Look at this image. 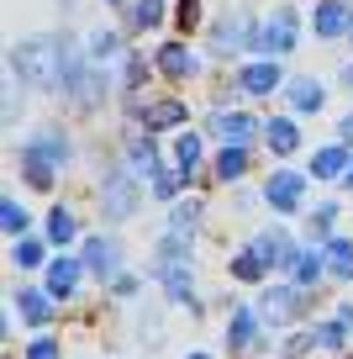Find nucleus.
I'll return each mask as SVG.
<instances>
[{"instance_id": "nucleus-1", "label": "nucleus", "mask_w": 353, "mask_h": 359, "mask_svg": "<svg viewBox=\"0 0 353 359\" xmlns=\"http://www.w3.org/2000/svg\"><path fill=\"white\" fill-rule=\"evenodd\" d=\"M11 64L22 69L27 79H37V85H69L64 79L69 74V53H64V43H53V37H32Z\"/></svg>"}, {"instance_id": "nucleus-2", "label": "nucleus", "mask_w": 353, "mask_h": 359, "mask_svg": "<svg viewBox=\"0 0 353 359\" xmlns=\"http://www.w3.org/2000/svg\"><path fill=\"white\" fill-rule=\"evenodd\" d=\"M64 158H69V143H64L58 133H48V137H37V143L22 148L27 180H32L37 191H48V185H53V164H64Z\"/></svg>"}, {"instance_id": "nucleus-9", "label": "nucleus", "mask_w": 353, "mask_h": 359, "mask_svg": "<svg viewBox=\"0 0 353 359\" xmlns=\"http://www.w3.org/2000/svg\"><path fill=\"white\" fill-rule=\"evenodd\" d=\"M158 69H164L169 79H185L190 69H195V58H190V48H179V43H164V48H158Z\"/></svg>"}, {"instance_id": "nucleus-24", "label": "nucleus", "mask_w": 353, "mask_h": 359, "mask_svg": "<svg viewBox=\"0 0 353 359\" xmlns=\"http://www.w3.org/2000/svg\"><path fill=\"white\" fill-rule=\"evenodd\" d=\"M132 22L137 27H158V22H164V0H137V6H132Z\"/></svg>"}, {"instance_id": "nucleus-32", "label": "nucleus", "mask_w": 353, "mask_h": 359, "mask_svg": "<svg viewBox=\"0 0 353 359\" xmlns=\"http://www.w3.org/2000/svg\"><path fill=\"white\" fill-rule=\"evenodd\" d=\"M195 22H200V0H179V27L190 32Z\"/></svg>"}, {"instance_id": "nucleus-20", "label": "nucleus", "mask_w": 353, "mask_h": 359, "mask_svg": "<svg viewBox=\"0 0 353 359\" xmlns=\"http://www.w3.org/2000/svg\"><path fill=\"white\" fill-rule=\"evenodd\" d=\"M296 143H300L296 122H269V148H275V154H290Z\"/></svg>"}, {"instance_id": "nucleus-16", "label": "nucleus", "mask_w": 353, "mask_h": 359, "mask_svg": "<svg viewBox=\"0 0 353 359\" xmlns=\"http://www.w3.org/2000/svg\"><path fill=\"white\" fill-rule=\"evenodd\" d=\"M327 264H332V275L353 280V243H348V238H332V243H327Z\"/></svg>"}, {"instance_id": "nucleus-26", "label": "nucleus", "mask_w": 353, "mask_h": 359, "mask_svg": "<svg viewBox=\"0 0 353 359\" xmlns=\"http://www.w3.org/2000/svg\"><path fill=\"white\" fill-rule=\"evenodd\" d=\"M48 238H53V243H69V238H74V217H69L64 206L48 217Z\"/></svg>"}, {"instance_id": "nucleus-22", "label": "nucleus", "mask_w": 353, "mask_h": 359, "mask_svg": "<svg viewBox=\"0 0 353 359\" xmlns=\"http://www.w3.org/2000/svg\"><path fill=\"white\" fill-rule=\"evenodd\" d=\"M174 154H179V169H185V180H190V169L200 164V137H195V133H185V137L174 143Z\"/></svg>"}, {"instance_id": "nucleus-33", "label": "nucleus", "mask_w": 353, "mask_h": 359, "mask_svg": "<svg viewBox=\"0 0 353 359\" xmlns=\"http://www.w3.org/2000/svg\"><path fill=\"white\" fill-rule=\"evenodd\" d=\"M90 53H95V58H111V53H116V32H100L95 43H90Z\"/></svg>"}, {"instance_id": "nucleus-10", "label": "nucleus", "mask_w": 353, "mask_h": 359, "mask_svg": "<svg viewBox=\"0 0 353 359\" xmlns=\"http://www.w3.org/2000/svg\"><path fill=\"white\" fill-rule=\"evenodd\" d=\"M269 201H275L279 212H296V201H300V175H275V180H269Z\"/></svg>"}, {"instance_id": "nucleus-35", "label": "nucleus", "mask_w": 353, "mask_h": 359, "mask_svg": "<svg viewBox=\"0 0 353 359\" xmlns=\"http://www.w3.org/2000/svg\"><path fill=\"white\" fill-rule=\"evenodd\" d=\"M153 191L158 196H174V175H153Z\"/></svg>"}, {"instance_id": "nucleus-3", "label": "nucleus", "mask_w": 353, "mask_h": 359, "mask_svg": "<svg viewBox=\"0 0 353 359\" xmlns=\"http://www.w3.org/2000/svg\"><path fill=\"white\" fill-rule=\"evenodd\" d=\"M132 206H137V191H132V180L111 169V175H106V212L116 217V222H122V217H132Z\"/></svg>"}, {"instance_id": "nucleus-8", "label": "nucleus", "mask_w": 353, "mask_h": 359, "mask_svg": "<svg viewBox=\"0 0 353 359\" xmlns=\"http://www.w3.org/2000/svg\"><path fill=\"white\" fill-rule=\"evenodd\" d=\"M290 43H296V37H290V11H279L275 22L258 32V48H264V53H285Z\"/></svg>"}, {"instance_id": "nucleus-23", "label": "nucleus", "mask_w": 353, "mask_h": 359, "mask_svg": "<svg viewBox=\"0 0 353 359\" xmlns=\"http://www.w3.org/2000/svg\"><path fill=\"white\" fill-rule=\"evenodd\" d=\"M237 43H248V16H232V22L221 27V37H216L221 53H227V48H237Z\"/></svg>"}, {"instance_id": "nucleus-7", "label": "nucleus", "mask_w": 353, "mask_h": 359, "mask_svg": "<svg viewBox=\"0 0 353 359\" xmlns=\"http://www.w3.org/2000/svg\"><path fill=\"white\" fill-rule=\"evenodd\" d=\"M74 285H79V264L74 259H53V264H48V291L53 296H74Z\"/></svg>"}, {"instance_id": "nucleus-21", "label": "nucleus", "mask_w": 353, "mask_h": 359, "mask_svg": "<svg viewBox=\"0 0 353 359\" xmlns=\"http://www.w3.org/2000/svg\"><path fill=\"white\" fill-rule=\"evenodd\" d=\"M132 169H137V175H158V154H153V143L132 137Z\"/></svg>"}, {"instance_id": "nucleus-18", "label": "nucleus", "mask_w": 353, "mask_h": 359, "mask_svg": "<svg viewBox=\"0 0 353 359\" xmlns=\"http://www.w3.org/2000/svg\"><path fill=\"white\" fill-rule=\"evenodd\" d=\"M243 169H248V154H243L237 143H227V154L216 158V180H237Z\"/></svg>"}, {"instance_id": "nucleus-36", "label": "nucleus", "mask_w": 353, "mask_h": 359, "mask_svg": "<svg viewBox=\"0 0 353 359\" xmlns=\"http://www.w3.org/2000/svg\"><path fill=\"white\" fill-rule=\"evenodd\" d=\"M342 137H348V143H353V116H342Z\"/></svg>"}, {"instance_id": "nucleus-29", "label": "nucleus", "mask_w": 353, "mask_h": 359, "mask_svg": "<svg viewBox=\"0 0 353 359\" xmlns=\"http://www.w3.org/2000/svg\"><path fill=\"white\" fill-rule=\"evenodd\" d=\"M195 222H200V201H179L174 206V233H190Z\"/></svg>"}, {"instance_id": "nucleus-5", "label": "nucleus", "mask_w": 353, "mask_h": 359, "mask_svg": "<svg viewBox=\"0 0 353 359\" xmlns=\"http://www.w3.org/2000/svg\"><path fill=\"white\" fill-rule=\"evenodd\" d=\"M85 264L95 269V275H116L122 254H116V243H111V238H90V243H85Z\"/></svg>"}, {"instance_id": "nucleus-30", "label": "nucleus", "mask_w": 353, "mask_h": 359, "mask_svg": "<svg viewBox=\"0 0 353 359\" xmlns=\"http://www.w3.org/2000/svg\"><path fill=\"white\" fill-rule=\"evenodd\" d=\"M317 333H321V344H327V348H342V344H348V323H342V317H338V323H321Z\"/></svg>"}, {"instance_id": "nucleus-4", "label": "nucleus", "mask_w": 353, "mask_h": 359, "mask_svg": "<svg viewBox=\"0 0 353 359\" xmlns=\"http://www.w3.org/2000/svg\"><path fill=\"white\" fill-rule=\"evenodd\" d=\"M211 133H216V137H227V143H237V148H243L248 137H254V116H243V111H221L216 122H211Z\"/></svg>"}, {"instance_id": "nucleus-13", "label": "nucleus", "mask_w": 353, "mask_h": 359, "mask_svg": "<svg viewBox=\"0 0 353 359\" xmlns=\"http://www.w3.org/2000/svg\"><path fill=\"white\" fill-rule=\"evenodd\" d=\"M275 85H279L275 64H248L243 69V90H248V95H264V90H275Z\"/></svg>"}, {"instance_id": "nucleus-17", "label": "nucleus", "mask_w": 353, "mask_h": 359, "mask_svg": "<svg viewBox=\"0 0 353 359\" xmlns=\"http://www.w3.org/2000/svg\"><path fill=\"white\" fill-rule=\"evenodd\" d=\"M264 269H269V259L258 254V248H248V254L232 259V275H237V280H264Z\"/></svg>"}, {"instance_id": "nucleus-14", "label": "nucleus", "mask_w": 353, "mask_h": 359, "mask_svg": "<svg viewBox=\"0 0 353 359\" xmlns=\"http://www.w3.org/2000/svg\"><path fill=\"white\" fill-rule=\"evenodd\" d=\"M179 122H185V106H179V101L148 106V127H153V133H169V127H179Z\"/></svg>"}, {"instance_id": "nucleus-6", "label": "nucleus", "mask_w": 353, "mask_h": 359, "mask_svg": "<svg viewBox=\"0 0 353 359\" xmlns=\"http://www.w3.org/2000/svg\"><path fill=\"white\" fill-rule=\"evenodd\" d=\"M348 27H353V11L342 6V0H327V6L317 11V32L321 37H338V32H348Z\"/></svg>"}, {"instance_id": "nucleus-34", "label": "nucleus", "mask_w": 353, "mask_h": 359, "mask_svg": "<svg viewBox=\"0 0 353 359\" xmlns=\"http://www.w3.org/2000/svg\"><path fill=\"white\" fill-rule=\"evenodd\" d=\"M27 359H58V344H53V338H37V344H32V354H27Z\"/></svg>"}, {"instance_id": "nucleus-11", "label": "nucleus", "mask_w": 353, "mask_h": 359, "mask_svg": "<svg viewBox=\"0 0 353 359\" xmlns=\"http://www.w3.org/2000/svg\"><path fill=\"white\" fill-rule=\"evenodd\" d=\"M300 306H306V291H296V285L264 296V317H290V312H300Z\"/></svg>"}, {"instance_id": "nucleus-31", "label": "nucleus", "mask_w": 353, "mask_h": 359, "mask_svg": "<svg viewBox=\"0 0 353 359\" xmlns=\"http://www.w3.org/2000/svg\"><path fill=\"white\" fill-rule=\"evenodd\" d=\"M0 222H6V233H22L27 227V212L16 201H0Z\"/></svg>"}, {"instance_id": "nucleus-37", "label": "nucleus", "mask_w": 353, "mask_h": 359, "mask_svg": "<svg viewBox=\"0 0 353 359\" xmlns=\"http://www.w3.org/2000/svg\"><path fill=\"white\" fill-rule=\"evenodd\" d=\"M342 180H348V185H353V169H348V175H342Z\"/></svg>"}, {"instance_id": "nucleus-12", "label": "nucleus", "mask_w": 353, "mask_h": 359, "mask_svg": "<svg viewBox=\"0 0 353 359\" xmlns=\"http://www.w3.org/2000/svg\"><path fill=\"white\" fill-rule=\"evenodd\" d=\"M227 344H232V348H254V344H258V323H254V312H232Z\"/></svg>"}, {"instance_id": "nucleus-27", "label": "nucleus", "mask_w": 353, "mask_h": 359, "mask_svg": "<svg viewBox=\"0 0 353 359\" xmlns=\"http://www.w3.org/2000/svg\"><path fill=\"white\" fill-rule=\"evenodd\" d=\"M290 269H296L300 285H311V280L321 275V259H317V254H296V259H290Z\"/></svg>"}, {"instance_id": "nucleus-15", "label": "nucleus", "mask_w": 353, "mask_h": 359, "mask_svg": "<svg viewBox=\"0 0 353 359\" xmlns=\"http://www.w3.org/2000/svg\"><path fill=\"white\" fill-rule=\"evenodd\" d=\"M342 164H348V154H342V148H321L317 164H311V175H317V180H338V175H348Z\"/></svg>"}, {"instance_id": "nucleus-39", "label": "nucleus", "mask_w": 353, "mask_h": 359, "mask_svg": "<svg viewBox=\"0 0 353 359\" xmlns=\"http://www.w3.org/2000/svg\"><path fill=\"white\" fill-rule=\"evenodd\" d=\"M348 85H353V69H348Z\"/></svg>"}, {"instance_id": "nucleus-28", "label": "nucleus", "mask_w": 353, "mask_h": 359, "mask_svg": "<svg viewBox=\"0 0 353 359\" xmlns=\"http://www.w3.org/2000/svg\"><path fill=\"white\" fill-rule=\"evenodd\" d=\"M11 259H16V264H22V269H32V264H43V243H32V238H22V243H16V248H11Z\"/></svg>"}, {"instance_id": "nucleus-38", "label": "nucleus", "mask_w": 353, "mask_h": 359, "mask_svg": "<svg viewBox=\"0 0 353 359\" xmlns=\"http://www.w3.org/2000/svg\"><path fill=\"white\" fill-rule=\"evenodd\" d=\"M190 359H206V354H190Z\"/></svg>"}, {"instance_id": "nucleus-25", "label": "nucleus", "mask_w": 353, "mask_h": 359, "mask_svg": "<svg viewBox=\"0 0 353 359\" xmlns=\"http://www.w3.org/2000/svg\"><path fill=\"white\" fill-rule=\"evenodd\" d=\"M290 101H296L300 111H317L321 106V85H306V79H300V85H290Z\"/></svg>"}, {"instance_id": "nucleus-19", "label": "nucleus", "mask_w": 353, "mask_h": 359, "mask_svg": "<svg viewBox=\"0 0 353 359\" xmlns=\"http://www.w3.org/2000/svg\"><path fill=\"white\" fill-rule=\"evenodd\" d=\"M22 317H27V323H37V327H43L48 317H53L48 296H43V291H22Z\"/></svg>"}]
</instances>
